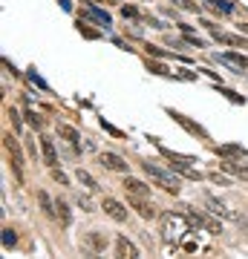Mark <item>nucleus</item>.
Masks as SVG:
<instances>
[{
    "mask_svg": "<svg viewBox=\"0 0 248 259\" xmlns=\"http://www.w3.org/2000/svg\"><path fill=\"white\" fill-rule=\"evenodd\" d=\"M188 216H182V213H165L162 216V239L167 242V245H173V242H179L188 233Z\"/></svg>",
    "mask_w": 248,
    "mask_h": 259,
    "instance_id": "nucleus-1",
    "label": "nucleus"
},
{
    "mask_svg": "<svg viewBox=\"0 0 248 259\" xmlns=\"http://www.w3.org/2000/svg\"><path fill=\"white\" fill-rule=\"evenodd\" d=\"M145 173L150 179H153V182H156V187H162V190H165V193H179V179L173 176V173H170V170H165V167H159V164H153V161H145Z\"/></svg>",
    "mask_w": 248,
    "mask_h": 259,
    "instance_id": "nucleus-2",
    "label": "nucleus"
},
{
    "mask_svg": "<svg viewBox=\"0 0 248 259\" xmlns=\"http://www.w3.org/2000/svg\"><path fill=\"white\" fill-rule=\"evenodd\" d=\"M162 153H165L167 158H170V167H176L182 176H188V179H193V182H199L202 179V173L196 170V167H191V164H196L191 156H179V153H173V150H167V147H159Z\"/></svg>",
    "mask_w": 248,
    "mask_h": 259,
    "instance_id": "nucleus-3",
    "label": "nucleus"
},
{
    "mask_svg": "<svg viewBox=\"0 0 248 259\" xmlns=\"http://www.w3.org/2000/svg\"><path fill=\"white\" fill-rule=\"evenodd\" d=\"M188 219H191L193 225H199V228H205L208 233H222V225L217 222V219H211L208 213L196 210V207H191V210H188Z\"/></svg>",
    "mask_w": 248,
    "mask_h": 259,
    "instance_id": "nucleus-4",
    "label": "nucleus"
},
{
    "mask_svg": "<svg viewBox=\"0 0 248 259\" xmlns=\"http://www.w3.org/2000/svg\"><path fill=\"white\" fill-rule=\"evenodd\" d=\"M104 248H107V233L92 231L84 236V250L87 253H104Z\"/></svg>",
    "mask_w": 248,
    "mask_h": 259,
    "instance_id": "nucleus-5",
    "label": "nucleus"
},
{
    "mask_svg": "<svg viewBox=\"0 0 248 259\" xmlns=\"http://www.w3.org/2000/svg\"><path fill=\"white\" fill-rule=\"evenodd\" d=\"M6 150H9V156H12V167H15L18 179H23V153H20V147H18V139L6 136Z\"/></svg>",
    "mask_w": 248,
    "mask_h": 259,
    "instance_id": "nucleus-6",
    "label": "nucleus"
},
{
    "mask_svg": "<svg viewBox=\"0 0 248 259\" xmlns=\"http://www.w3.org/2000/svg\"><path fill=\"white\" fill-rule=\"evenodd\" d=\"M167 112H170V118H173L176 124H179V127H185V130H188V133H191V136H199V139H208V133H205V130L199 127V124H196V121L185 118L182 112H173V110H167Z\"/></svg>",
    "mask_w": 248,
    "mask_h": 259,
    "instance_id": "nucleus-7",
    "label": "nucleus"
},
{
    "mask_svg": "<svg viewBox=\"0 0 248 259\" xmlns=\"http://www.w3.org/2000/svg\"><path fill=\"white\" fill-rule=\"evenodd\" d=\"M101 210L110 216V219H116V222H127V207L121 202H116V199H104Z\"/></svg>",
    "mask_w": 248,
    "mask_h": 259,
    "instance_id": "nucleus-8",
    "label": "nucleus"
},
{
    "mask_svg": "<svg viewBox=\"0 0 248 259\" xmlns=\"http://www.w3.org/2000/svg\"><path fill=\"white\" fill-rule=\"evenodd\" d=\"M130 207H133V210H138V216H141V219H153V216H156V207L147 202V199H141V196H130Z\"/></svg>",
    "mask_w": 248,
    "mask_h": 259,
    "instance_id": "nucleus-9",
    "label": "nucleus"
},
{
    "mask_svg": "<svg viewBox=\"0 0 248 259\" xmlns=\"http://www.w3.org/2000/svg\"><path fill=\"white\" fill-rule=\"evenodd\" d=\"M98 161H101V167L116 170V173H124V170H127V161H124L121 156H116V153H101V156H98Z\"/></svg>",
    "mask_w": 248,
    "mask_h": 259,
    "instance_id": "nucleus-10",
    "label": "nucleus"
},
{
    "mask_svg": "<svg viewBox=\"0 0 248 259\" xmlns=\"http://www.w3.org/2000/svg\"><path fill=\"white\" fill-rule=\"evenodd\" d=\"M220 61L225 66H234V69H239V72H245L248 69V58L245 55H237V52H222Z\"/></svg>",
    "mask_w": 248,
    "mask_h": 259,
    "instance_id": "nucleus-11",
    "label": "nucleus"
},
{
    "mask_svg": "<svg viewBox=\"0 0 248 259\" xmlns=\"http://www.w3.org/2000/svg\"><path fill=\"white\" fill-rule=\"evenodd\" d=\"M41 150H44V161L49 167L58 164V153H55V141L49 139V136H41Z\"/></svg>",
    "mask_w": 248,
    "mask_h": 259,
    "instance_id": "nucleus-12",
    "label": "nucleus"
},
{
    "mask_svg": "<svg viewBox=\"0 0 248 259\" xmlns=\"http://www.w3.org/2000/svg\"><path fill=\"white\" fill-rule=\"evenodd\" d=\"M124 190H127L130 196H141V199L150 196V187H147L145 182H138V179H124Z\"/></svg>",
    "mask_w": 248,
    "mask_h": 259,
    "instance_id": "nucleus-13",
    "label": "nucleus"
},
{
    "mask_svg": "<svg viewBox=\"0 0 248 259\" xmlns=\"http://www.w3.org/2000/svg\"><path fill=\"white\" fill-rule=\"evenodd\" d=\"M211 32H214V37H217V40H222V44H228V47H242V49H248V40H242L239 35H228V32H217L214 26H211Z\"/></svg>",
    "mask_w": 248,
    "mask_h": 259,
    "instance_id": "nucleus-14",
    "label": "nucleus"
},
{
    "mask_svg": "<svg viewBox=\"0 0 248 259\" xmlns=\"http://www.w3.org/2000/svg\"><path fill=\"white\" fill-rule=\"evenodd\" d=\"M84 18L95 20V23H101V26H110V23H113L110 15H107V12H101V9H95V6H87V9H84Z\"/></svg>",
    "mask_w": 248,
    "mask_h": 259,
    "instance_id": "nucleus-15",
    "label": "nucleus"
},
{
    "mask_svg": "<svg viewBox=\"0 0 248 259\" xmlns=\"http://www.w3.org/2000/svg\"><path fill=\"white\" fill-rule=\"evenodd\" d=\"M217 153L222 158H245V147H239V144H222V147H217Z\"/></svg>",
    "mask_w": 248,
    "mask_h": 259,
    "instance_id": "nucleus-16",
    "label": "nucleus"
},
{
    "mask_svg": "<svg viewBox=\"0 0 248 259\" xmlns=\"http://www.w3.org/2000/svg\"><path fill=\"white\" fill-rule=\"evenodd\" d=\"M116 248H119V256H127V259L138 256L136 245H133V242H127V236H119V239H116Z\"/></svg>",
    "mask_w": 248,
    "mask_h": 259,
    "instance_id": "nucleus-17",
    "label": "nucleus"
},
{
    "mask_svg": "<svg viewBox=\"0 0 248 259\" xmlns=\"http://www.w3.org/2000/svg\"><path fill=\"white\" fill-rule=\"evenodd\" d=\"M55 216L61 219V225H64V228H66L69 222H73V213H69V207H66V202H61V199L55 202Z\"/></svg>",
    "mask_w": 248,
    "mask_h": 259,
    "instance_id": "nucleus-18",
    "label": "nucleus"
},
{
    "mask_svg": "<svg viewBox=\"0 0 248 259\" xmlns=\"http://www.w3.org/2000/svg\"><path fill=\"white\" fill-rule=\"evenodd\" d=\"M205 6L211 12H222V15H228V12H234V6H231L228 0H202Z\"/></svg>",
    "mask_w": 248,
    "mask_h": 259,
    "instance_id": "nucleus-19",
    "label": "nucleus"
},
{
    "mask_svg": "<svg viewBox=\"0 0 248 259\" xmlns=\"http://www.w3.org/2000/svg\"><path fill=\"white\" fill-rule=\"evenodd\" d=\"M58 136H61V139H66L73 147H78V141H81V139H78V133H75L73 127H66V124H61V127H58Z\"/></svg>",
    "mask_w": 248,
    "mask_h": 259,
    "instance_id": "nucleus-20",
    "label": "nucleus"
},
{
    "mask_svg": "<svg viewBox=\"0 0 248 259\" xmlns=\"http://www.w3.org/2000/svg\"><path fill=\"white\" fill-rule=\"evenodd\" d=\"M205 202H208V207H211V210L217 213V216H228V219H234V213H231L228 207H225V204H220V202H217V199H214V196H208V199H205Z\"/></svg>",
    "mask_w": 248,
    "mask_h": 259,
    "instance_id": "nucleus-21",
    "label": "nucleus"
},
{
    "mask_svg": "<svg viewBox=\"0 0 248 259\" xmlns=\"http://www.w3.org/2000/svg\"><path fill=\"white\" fill-rule=\"evenodd\" d=\"M225 170H231L234 176L248 179V164H242V161H228V164H225Z\"/></svg>",
    "mask_w": 248,
    "mask_h": 259,
    "instance_id": "nucleus-22",
    "label": "nucleus"
},
{
    "mask_svg": "<svg viewBox=\"0 0 248 259\" xmlns=\"http://www.w3.org/2000/svg\"><path fill=\"white\" fill-rule=\"evenodd\" d=\"M75 176H78V182H81V185L87 187V190H98V185H95V179H92L90 173H87V170H78Z\"/></svg>",
    "mask_w": 248,
    "mask_h": 259,
    "instance_id": "nucleus-23",
    "label": "nucleus"
},
{
    "mask_svg": "<svg viewBox=\"0 0 248 259\" xmlns=\"http://www.w3.org/2000/svg\"><path fill=\"white\" fill-rule=\"evenodd\" d=\"M26 121H29V127H32V130H41V127H44V121H41V115H38L35 110H26Z\"/></svg>",
    "mask_w": 248,
    "mask_h": 259,
    "instance_id": "nucleus-24",
    "label": "nucleus"
},
{
    "mask_svg": "<svg viewBox=\"0 0 248 259\" xmlns=\"http://www.w3.org/2000/svg\"><path fill=\"white\" fill-rule=\"evenodd\" d=\"M38 202H41V207H44L49 216H55V204L49 202V196H46V193H38Z\"/></svg>",
    "mask_w": 248,
    "mask_h": 259,
    "instance_id": "nucleus-25",
    "label": "nucleus"
},
{
    "mask_svg": "<svg viewBox=\"0 0 248 259\" xmlns=\"http://www.w3.org/2000/svg\"><path fill=\"white\" fill-rule=\"evenodd\" d=\"M147 69H150V72H156V75H173L165 64H156V61H147Z\"/></svg>",
    "mask_w": 248,
    "mask_h": 259,
    "instance_id": "nucleus-26",
    "label": "nucleus"
},
{
    "mask_svg": "<svg viewBox=\"0 0 248 259\" xmlns=\"http://www.w3.org/2000/svg\"><path fill=\"white\" fill-rule=\"evenodd\" d=\"M208 179H211L214 185H222V187H231V179L222 176V173H208Z\"/></svg>",
    "mask_w": 248,
    "mask_h": 259,
    "instance_id": "nucleus-27",
    "label": "nucleus"
},
{
    "mask_svg": "<svg viewBox=\"0 0 248 259\" xmlns=\"http://www.w3.org/2000/svg\"><path fill=\"white\" fill-rule=\"evenodd\" d=\"M15 242H18V236H15V231H12V228H6V231H3V245H6V248H12Z\"/></svg>",
    "mask_w": 248,
    "mask_h": 259,
    "instance_id": "nucleus-28",
    "label": "nucleus"
},
{
    "mask_svg": "<svg viewBox=\"0 0 248 259\" xmlns=\"http://www.w3.org/2000/svg\"><path fill=\"white\" fill-rule=\"evenodd\" d=\"M101 127L107 130V133H110V136H116V139H121V136H124V133H121V130H116V127H113V124H107V121H101Z\"/></svg>",
    "mask_w": 248,
    "mask_h": 259,
    "instance_id": "nucleus-29",
    "label": "nucleus"
},
{
    "mask_svg": "<svg viewBox=\"0 0 248 259\" xmlns=\"http://www.w3.org/2000/svg\"><path fill=\"white\" fill-rule=\"evenodd\" d=\"M49 170H52V179H55V182H61V185H66V176L61 173V170H58V167H49Z\"/></svg>",
    "mask_w": 248,
    "mask_h": 259,
    "instance_id": "nucleus-30",
    "label": "nucleus"
},
{
    "mask_svg": "<svg viewBox=\"0 0 248 259\" xmlns=\"http://www.w3.org/2000/svg\"><path fill=\"white\" fill-rule=\"evenodd\" d=\"M78 29H81V35L84 37H98V32H92L90 26H84V23H78Z\"/></svg>",
    "mask_w": 248,
    "mask_h": 259,
    "instance_id": "nucleus-31",
    "label": "nucleus"
},
{
    "mask_svg": "<svg viewBox=\"0 0 248 259\" xmlns=\"http://www.w3.org/2000/svg\"><path fill=\"white\" fill-rule=\"evenodd\" d=\"M29 78H32V83H38V87H41V90H46L44 78H41V75H35V69H32V72H29Z\"/></svg>",
    "mask_w": 248,
    "mask_h": 259,
    "instance_id": "nucleus-32",
    "label": "nucleus"
},
{
    "mask_svg": "<svg viewBox=\"0 0 248 259\" xmlns=\"http://www.w3.org/2000/svg\"><path fill=\"white\" fill-rule=\"evenodd\" d=\"M182 248L188 250V253H193V250L199 248V242H193V239H188V242H185V245H182Z\"/></svg>",
    "mask_w": 248,
    "mask_h": 259,
    "instance_id": "nucleus-33",
    "label": "nucleus"
},
{
    "mask_svg": "<svg viewBox=\"0 0 248 259\" xmlns=\"http://www.w3.org/2000/svg\"><path fill=\"white\" fill-rule=\"evenodd\" d=\"M225 95H228V101H234V104H242V95L231 93V90H225Z\"/></svg>",
    "mask_w": 248,
    "mask_h": 259,
    "instance_id": "nucleus-34",
    "label": "nucleus"
},
{
    "mask_svg": "<svg viewBox=\"0 0 248 259\" xmlns=\"http://www.w3.org/2000/svg\"><path fill=\"white\" fill-rule=\"evenodd\" d=\"M78 204H81L84 210H92V204H90V199H87V196H78Z\"/></svg>",
    "mask_w": 248,
    "mask_h": 259,
    "instance_id": "nucleus-35",
    "label": "nucleus"
},
{
    "mask_svg": "<svg viewBox=\"0 0 248 259\" xmlns=\"http://www.w3.org/2000/svg\"><path fill=\"white\" fill-rule=\"evenodd\" d=\"M121 12H124V18H138V12L133 9V6H124V9H121Z\"/></svg>",
    "mask_w": 248,
    "mask_h": 259,
    "instance_id": "nucleus-36",
    "label": "nucleus"
},
{
    "mask_svg": "<svg viewBox=\"0 0 248 259\" xmlns=\"http://www.w3.org/2000/svg\"><path fill=\"white\" fill-rule=\"evenodd\" d=\"M9 118H12V127L18 130V127H20V118H18V112H15V110H9Z\"/></svg>",
    "mask_w": 248,
    "mask_h": 259,
    "instance_id": "nucleus-37",
    "label": "nucleus"
},
{
    "mask_svg": "<svg viewBox=\"0 0 248 259\" xmlns=\"http://www.w3.org/2000/svg\"><path fill=\"white\" fill-rule=\"evenodd\" d=\"M239 29H242V32H245V35H248V23H239Z\"/></svg>",
    "mask_w": 248,
    "mask_h": 259,
    "instance_id": "nucleus-38",
    "label": "nucleus"
},
{
    "mask_svg": "<svg viewBox=\"0 0 248 259\" xmlns=\"http://www.w3.org/2000/svg\"><path fill=\"white\" fill-rule=\"evenodd\" d=\"M110 3H119V0H110Z\"/></svg>",
    "mask_w": 248,
    "mask_h": 259,
    "instance_id": "nucleus-39",
    "label": "nucleus"
}]
</instances>
